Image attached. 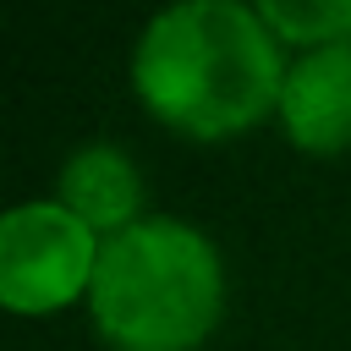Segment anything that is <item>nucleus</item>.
Wrapping results in <instances>:
<instances>
[{
    "mask_svg": "<svg viewBox=\"0 0 351 351\" xmlns=\"http://www.w3.org/2000/svg\"><path fill=\"white\" fill-rule=\"evenodd\" d=\"M88 313L115 351H197L225 313L219 247L186 219H137L104 241Z\"/></svg>",
    "mask_w": 351,
    "mask_h": 351,
    "instance_id": "2",
    "label": "nucleus"
},
{
    "mask_svg": "<svg viewBox=\"0 0 351 351\" xmlns=\"http://www.w3.org/2000/svg\"><path fill=\"white\" fill-rule=\"evenodd\" d=\"M274 115L302 154L351 148V44L302 49L285 66V88H280Z\"/></svg>",
    "mask_w": 351,
    "mask_h": 351,
    "instance_id": "4",
    "label": "nucleus"
},
{
    "mask_svg": "<svg viewBox=\"0 0 351 351\" xmlns=\"http://www.w3.org/2000/svg\"><path fill=\"white\" fill-rule=\"evenodd\" d=\"M258 11L280 44H302V49L351 44V0H263Z\"/></svg>",
    "mask_w": 351,
    "mask_h": 351,
    "instance_id": "6",
    "label": "nucleus"
},
{
    "mask_svg": "<svg viewBox=\"0 0 351 351\" xmlns=\"http://www.w3.org/2000/svg\"><path fill=\"white\" fill-rule=\"evenodd\" d=\"M55 203H60L66 214H77L99 241H110V236H121V230H132V225L143 219L137 165H132L121 148H104V143L77 148V154L66 159V170H60Z\"/></svg>",
    "mask_w": 351,
    "mask_h": 351,
    "instance_id": "5",
    "label": "nucleus"
},
{
    "mask_svg": "<svg viewBox=\"0 0 351 351\" xmlns=\"http://www.w3.org/2000/svg\"><path fill=\"white\" fill-rule=\"evenodd\" d=\"M104 241L55 197L16 203L0 219V307L16 318H49L71 307L99 269Z\"/></svg>",
    "mask_w": 351,
    "mask_h": 351,
    "instance_id": "3",
    "label": "nucleus"
},
{
    "mask_svg": "<svg viewBox=\"0 0 351 351\" xmlns=\"http://www.w3.org/2000/svg\"><path fill=\"white\" fill-rule=\"evenodd\" d=\"M285 66L263 11L241 0L170 5L132 44V88L143 110L197 143L241 137L274 115Z\"/></svg>",
    "mask_w": 351,
    "mask_h": 351,
    "instance_id": "1",
    "label": "nucleus"
}]
</instances>
